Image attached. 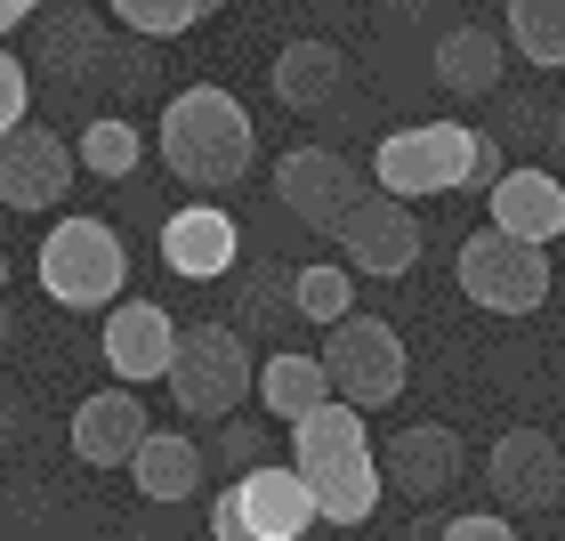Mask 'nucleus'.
<instances>
[{
  "mask_svg": "<svg viewBox=\"0 0 565 541\" xmlns=\"http://www.w3.org/2000/svg\"><path fill=\"white\" fill-rule=\"evenodd\" d=\"M291 469L307 477L316 494V518L323 526H372L380 494H388V469L372 460V436H364V412L355 404H316L307 421H291Z\"/></svg>",
  "mask_w": 565,
  "mask_h": 541,
  "instance_id": "nucleus-1",
  "label": "nucleus"
},
{
  "mask_svg": "<svg viewBox=\"0 0 565 541\" xmlns=\"http://www.w3.org/2000/svg\"><path fill=\"white\" fill-rule=\"evenodd\" d=\"M153 153L170 162L178 187L218 194V187H235V178L250 170V153H259V130H250V114H243V97H235V89L194 82V89H178L170 106H162Z\"/></svg>",
  "mask_w": 565,
  "mask_h": 541,
  "instance_id": "nucleus-2",
  "label": "nucleus"
},
{
  "mask_svg": "<svg viewBox=\"0 0 565 541\" xmlns=\"http://www.w3.org/2000/svg\"><path fill=\"white\" fill-rule=\"evenodd\" d=\"M501 178V138L469 130V121H404L372 146V187L396 202L452 194V187H493Z\"/></svg>",
  "mask_w": 565,
  "mask_h": 541,
  "instance_id": "nucleus-3",
  "label": "nucleus"
},
{
  "mask_svg": "<svg viewBox=\"0 0 565 541\" xmlns=\"http://www.w3.org/2000/svg\"><path fill=\"white\" fill-rule=\"evenodd\" d=\"M121 283H130V251H121V235L106 219L73 211L41 235V291L57 307H121Z\"/></svg>",
  "mask_w": 565,
  "mask_h": 541,
  "instance_id": "nucleus-4",
  "label": "nucleus"
},
{
  "mask_svg": "<svg viewBox=\"0 0 565 541\" xmlns=\"http://www.w3.org/2000/svg\"><path fill=\"white\" fill-rule=\"evenodd\" d=\"M243 396H259V364L235 323H186L178 331V364H170V404L194 421H235Z\"/></svg>",
  "mask_w": 565,
  "mask_h": 541,
  "instance_id": "nucleus-5",
  "label": "nucleus"
},
{
  "mask_svg": "<svg viewBox=\"0 0 565 541\" xmlns=\"http://www.w3.org/2000/svg\"><path fill=\"white\" fill-rule=\"evenodd\" d=\"M316 518V494H307V477L291 460H267V469H243L226 494L211 501V541H299Z\"/></svg>",
  "mask_w": 565,
  "mask_h": 541,
  "instance_id": "nucleus-6",
  "label": "nucleus"
},
{
  "mask_svg": "<svg viewBox=\"0 0 565 541\" xmlns=\"http://www.w3.org/2000/svg\"><path fill=\"white\" fill-rule=\"evenodd\" d=\"M452 275H460V291H469L484 316H533V307L550 299V251L501 235V226H484V235L460 243Z\"/></svg>",
  "mask_w": 565,
  "mask_h": 541,
  "instance_id": "nucleus-7",
  "label": "nucleus"
},
{
  "mask_svg": "<svg viewBox=\"0 0 565 541\" xmlns=\"http://www.w3.org/2000/svg\"><path fill=\"white\" fill-rule=\"evenodd\" d=\"M323 372H331V396L364 412V404H396L404 396L413 356H404V331L396 323L348 316V323H331V340H323Z\"/></svg>",
  "mask_w": 565,
  "mask_h": 541,
  "instance_id": "nucleus-8",
  "label": "nucleus"
},
{
  "mask_svg": "<svg viewBox=\"0 0 565 541\" xmlns=\"http://www.w3.org/2000/svg\"><path fill=\"white\" fill-rule=\"evenodd\" d=\"M331 243H340V259L355 275H380V283H396V275L420 267V219L404 211L396 194H380V187L355 202L340 226H331Z\"/></svg>",
  "mask_w": 565,
  "mask_h": 541,
  "instance_id": "nucleus-9",
  "label": "nucleus"
},
{
  "mask_svg": "<svg viewBox=\"0 0 565 541\" xmlns=\"http://www.w3.org/2000/svg\"><path fill=\"white\" fill-rule=\"evenodd\" d=\"M275 202L291 219H307L316 235H331V226L364 202V178H355V162H340L331 146H291L275 162Z\"/></svg>",
  "mask_w": 565,
  "mask_h": 541,
  "instance_id": "nucleus-10",
  "label": "nucleus"
},
{
  "mask_svg": "<svg viewBox=\"0 0 565 541\" xmlns=\"http://www.w3.org/2000/svg\"><path fill=\"white\" fill-rule=\"evenodd\" d=\"M73 170H82V153L49 130V121H24V130L0 138V202L9 211H57Z\"/></svg>",
  "mask_w": 565,
  "mask_h": 541,
  "instance_id": "nucleus-11",
  "label": "nucleus"
},
{
  "mask_svg": "<svg viewBox=\"0 0 565 541\" xmlns=\"http://www.w3.org/2000/svg\"><path fill=\"white\" fill-rule=\"evenodd\" d=\"M153 251H162V267L178 283H218L243 259V226H235V211H218V202H186V211L162 219Z\"/></svg>",
  "mask_w": 565,
  "mask_h": 541,
  "instance_id": "nucleus-12",
  "label": "nucleus"
},
{
  "mask_svg": "<svg viewBox=\"0 0 565 541\" xmlns=\"http://www.w3.org/2000/svg\"><path fill=\"white\" fill-rule=\"evenodd\" d=\"M484 485H493L501 509H550L565 494V453L542 428H501L493 453H484Z\"/></svg>",
  "mask_w": 565,
  "mask_h": 541,
  "instance_id": "nucleus-13",
  "label": "nucleus"
},
{
  "mask_svg": "<svg viewBox=\"0 0 565 541\" xmlns=\"http://www.w3.org/2000/svg\"><path fill=\"white\" fill-rule=\"evenodd\" d=\"M97 348H106L121 389H146V380H170V364H178V323L153 299H121V307H106Z\"/></svg>",
  "mask_w": 565,
  "mask_h": 541,
  "instance_id": "nucleus-14",
  "label": "nucleus"
},
{
  "mask_svg": "<svg viewBox=\"0 0 565 541\" xmlns=\"http://www.w3.org/2000/svg\"><path fill=\"white\" fill-rule=\"evenodd\" d=\"M380 469H388V485L404 501H445L460 469H469V453H460V436L445 421H413L388 436V453H380Z\"/></svg>",
  "mask_w": 565,
  "mask_h": 541,
  "instance_id": "nucleus-15",
  "label": "nucleus"
},
{
  "mask_svg": "<svg viewBox=\"0 0 565 541\" xmlns=\"http://www.w3.org/2000/svg\"><path fill=\"white\" fill-rule=\"evenodd\" d=\"M146 436H153V421H146L138 389H97V396L73 404V453H82L89 469H130Z\"/></svg>",
  "mask_w": 565,
  "mask_h": 541,
  "instance_id": "nucleus-16",
  "label": "nucleus"
},
{
  "mask_svg": "<svg viewBox=\"0 0 565 541\" xmlns=\"http://www.w3.org/2000/svg\"><path fill=\"white\" fill-rule=\"evenodd\" d=\"M493 226L501 235H518V243H557L565 235V178L557 170H542V162H525V170H501L493 178Z\"/></svg>",
  "mask_w": 565,
  "mask_h": 541,
  "instance_id": "nucleus-17",
  "label": "nucleus"
},
{
  "mask_svg": "<svg viewBox=\"0 0 565 541\" xmlns=\"http://www.w3.org/2000/svg\"><path fill=\"white\" fill-rule=\"evenodd\" d=\"M275 97L291 114H323V106H340V82H348V57L331 41H291V49H275Z\"/></svg>",
  "mask_w": 565,
  "mask_h": 541,
  "instance_id": "nucleus-18",
  "label": "nucleus"
},
{
  "mask_svg": "<svg viewBox=\"0 0 565 541\" xmlns=\"http://www.w3.org/2000/svg\"><path fill=\"white\" fill-rule=\"evenodd\" d=\"M259 404H267V421H307L316 404H331V372H323V356H307V348H282L259 364Z\"/></svg>",
  "mask_w": 565,
  "mask_h": 541,
  "instance_id": "nucleus-19",
  "label": "nucleus"
},
{
  "mask_svg": "<svg viewBox=\"0 0 565 541\" xmlns=\"http://www.w3.org/2000/svg\"><path fill=\"white\" fill-rule=\"evenodd\" d=\"M501 33H484V24H452L445 41H436V82H445L452 97H493L501 89Z\"/></svg>",
  "mask_w": 565,
  "mask_h": 541,
  "instance_id": "nucleus-20",
  "label": "nucleus"
},
{
  "mask_svg": "<svg viewBox=\"0 0 565 541\" xmlns=\"http://www.w3.org/2000/svg\"><path fill=\"white\" fill-rule=\"evenodd\" d=\"M130 485L146 501H186L194 485H202V445H186V436H170V428H153L138 460H130Z\"/></svg>",
  "mask_w": 565,
  "mask_h": 541,
  "instance_id": "nucleus-21",
  "label": "nucleus"
},
{
  "mask_svg": "<svg viewBox=\"0 0 565 541\" xmlns=\"http://www.w3.org/2000/svg\"><path fill=\"white\" fill-rule=\"evenodd\" d=\"M106 17H82V9H65V17H49V41H41V73L49 82H89L97 65H106Z\"/></svg>",
  "mask_w": 565,
  "mask_h": 541,
  "instance_id": "nucleus-22",
  "label": "nucleus"
},
{
  "mask_svg": "<svg viewBox=\"0 0 565 541\" xmlns=\"http://www.w3.org/2000/svg\"><path fill=\"white\" fill-rule=\"evenodd\" d=\"M291 316H307V323H348L355 316V267L348 259H307V267H291Z\"/></svg>",
  "mask_w": 565,
  "mask_h": 541,
  "instance_id": "nucleus-23",
  "label": "nucleus"
},
{
  "mask_svg": "<svg viewBox=\"0 0 565 541\" xmlns=\"http://www.w3.org/2000/svg\"><path fill=\"white\" fill-rule=\"evenodd\" d=\"M509 49L525 65H565V0H509Z\"/></svg>",
  "mask_w": 565,
  "mask_h": 541,
  "instance_id": "nucleus-24",
  "label": "nucleus"
},
{
  "mask_svg": "<svg viewBox=\"0 0 565 541\" xmlns=\"http://www.w3.org/2000/svg\"><path fill=\"white\" fill-rule=\"evenodd\" d=\"M114 24H130L138 41H170V33H194L202 17H218L226 0H106Z\"/></svg>",
  "mask_w": 565,
  "mask_h": 541,
  "instance_id": "nucleus-25",
  "label": "nucleus"
},
{
  "mask_svg": "<svg viewBox=\"0 0 565 541\" xmlns=\"http://www.w3.org/2000/svg\"><path fill=\"white\" fill-rule=\"evenodd\" d=\"M73 153H82V170H89V178H130L146 146H138V130H130V121L97 114L89 130H82V146H73Z\"/></svg>",
  "mask_w": 565,
  "mask_h": 541,
  "instance_id": "nucleus-26",
  "label": "nucleus"
},
{
  "mask_svg": "<svg viewBox=\"0 0 565 541\" xmlns=\"http://www.w3.org/2000/svg\"><path fill=\"white\" fill-rule=\"evenodd\" d=\"M202 460H218V469H235V477H243V469H267V460H275V428L235 412V421H218V445L202 453Z\"/></svg>",
  "mask_w": 565,
  "mask_h": 541,
  "instance_id": "nucleus-27",
  "label": "nucleus"
},
{
  "mask_svg": "<svg viewBox=\"0 0 565 541\" xmlns=\"http://www.w3.org/2000/svg\"><path fill=\"white\" fill-rule=\"evenodd\" d=\"M33 121V73H24V57H9V41H0V138L24 130Z\"/></svg>",
  "mask_w": 565,
  "mask_h": 541,
  "instance_id": "nucleus-28",
  "label": "nucleus"
},
{
  "mask_svg": "<svg viewBox=\"0 0 565 541\" xmlns=\"http://www.w3.org/2000/svg\"><path fill=\"white\" fill-rule=\"evenodd\" d=\"M436 541H518V533H509V518H501V509H469V518H452Z\"/></svg>",
  "mask_w": 565,
  "mask_h": 541,
  "instance_id": "nucleus-29",
  "label": "nucleus"
},
{
  "mask_svg": "<svg viewBox=\"0 0 565 541\" xmlns=\"http://www.w3.org/2000/svg\"><path fill=\"white\" fill-rule=\"evenodd\" d=\"M33 9H49V0H0V41H9V33H17V24L33 17Z\"/></svg>",
  "mask_w": 565,
  "mask_h": 541,
  "instance_id": "nucleus-30",
  "label": "nucleus"
},
{
  "mask_svg": "<svg viewBox=\"0 0 565 541\" xmlns=\"http://www.w3.org/2000/svg\"><path fill=\"white\" fill-rule=\"evenodd\" d=\"M0 348H9V307H0Z\"/></svg>",
  "mask_w": 565,
  "mask_h": 541,
  "instance_id": "nucleus-31",
  "label": "nucleus"
},
{
  "mask_svg": "<svg viewBox=\"0 0 565 541\" xmlns=\"http://www.w3.org/2000/svg\"><path fill=\"white\" fill-rule=\"evenodd\" d=\"M557 153H565V114H557Z\"/></svg>",
  "mask_w": 565,
  "mask_h": 541,
  "instance_id": "nucleus-32",
  "label": "nucleus"
},
{
  "mask_svg": "<svg viewBox=\"0 0 565 541\" xmlns=\"http://www.w3.org/2000/svg\"><path fill=\"white\" fill-rule=\"evenodd\" d=\"M0 283H9V251H0Z\"/></svg>",
  "mask_w": 565,
  "mask_h": 541,
  "instance_id": "nucleus-33",
  "label": "nucleus"
}]
</instances>
